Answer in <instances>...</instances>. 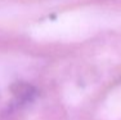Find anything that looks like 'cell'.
I'll list each match as a JSON object with an SVG mask.
<instances>
[{
  "mask_svg": "<svg viewBox=\"0 0 121 120\" xmlns=\"http://www.w3.org/2000/svg\"><path fill=\"white\" fill-rule=\"evenodd\" d=\"M14 96L18 99H22V101H28V99H32V97L35 96V89H34L31 85L25 84V83H18V84L14 85L13 88Z\"/></svg>",
  "mask_w": 121,
  "mask_h": 120,
  "instance_id": "cell-1",
  "label": "cell"
}]
</instances>
